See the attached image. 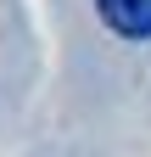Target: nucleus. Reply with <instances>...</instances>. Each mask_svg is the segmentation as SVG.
<instances>
[{
	"label": "nucleus",
	"instance_id": "1",
	"mask_svg": "<svg viewBox=\"0 0 151 157\" xmlns=\"http://www.w3.org/2000/svg\"><path fill=\"white\" fill-rule=\"evenodd\" d=\"M95 17L118 39H151V0H95Z\"/></svg>",
	"mask_w": 151,
	"mask_h": 157
}]
</instances>
